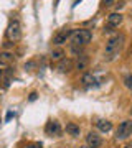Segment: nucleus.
<instances>
[{
	"label": "nucleus",
	"mask_w": 132,
	"mask_h": 148,
	"mask_svg": "<svg viewBox=\"0 0 132 148\" xmlns=\"http://www.w3.org/2000/svg\"><path fill=\"white\" fill-rule=\"evenodd\" d=\"M124 41H126L124 35H114L112 38L107 40V43H106V53H104L107 56V61H112L117 54L121 53L122 46H124Z\"/></svg>",
	"instance_id": "obj_1"
},
{
	"label": "nucleus",
	"mask_w": 132,
	"mask_h": 148,
	"mask_svg": "<svg viewBox=\"0 0 132 148\" xmlns=\"http://www.w3.org/2000/svg\"><path fill=\"white\" fill-rule=\"evenodd\" d=\"M69 40H71L73 46H86L93 40V33L86 28H74V30H71Z\"/></svg>",
	"instance_id": "obj_2"
},
{
	"label": "nucleus",
	"mask_w": 132,
	"mask_h": 148,
	"mask_svg": "<svg viewBox=\"0 0 132 148\" xmlns=\"http://www.w3.org/2000/svg\"><path fill=\"white\" fill-rule=\"evenodd\" d=\"M7 38L13 45H15V41H18L21 38V25L18 20H12L8 23V27H7Z\"/></svg>",
	"instance_id": "obj_3"
},
{
	"label": "nucleus",
	"mask_w": 132,
	"mask_h": 148,
	"mask_svg": "<svg viewBox=\"0 0 132 148\" xmlns=\"http://www.w3.org/2000/svg\"><path fill=\"white\" fill-rule=\"evenodd\" d=\"M132 135V120H124L119 123L116 130V138L117 140H126Z\"/></svg>",
	"instance_id": "obj_4"
},
{
	"label": "nucleus",
	"mask_w": 132,
	"mask_h": 148,
	"mask_svg": "<svg viewBox=\"0 0 132 148\" xmlns=\"http://www.w3.org/2000/svg\"><path fill=\"white\" fill-rule=\"evenodd\" d=\"M45 133L48 137H61V133H63L61 123L58 120H48L45 125Z\"/></svg>",
	"instance_id": "obj_5"
},
{
	"label": "nucleus",
	"mask_w": 132,
	"mask_h": 148,
	"mask_svg": "<svg viewBox=\"0 0 132 148\" xmlns=\"http://www.w3.org/2000/svg\"><path fill=\"white\" fill-rule=\"evenodd\" d=\"M122 20H124V16H122L121 13H117V12L111 13V15L107 16V25H106L104 32H107V33L112 32V28H117L122 23Z\"/></svg>",
	"instance_id": "obj_6"
},
{
	"label": "nucleus",
	"mask_w": 132,
	"mask_h": 148,
	"mask_svg": "<svg viewBox=\"0 0 132 148\" xmlns=\"http://www.w3.org/2000/svg\"><path fill=\"white\" fill-rule=\"evenodd\" d=\"M101 145H102V138H101L96 132H89L88 135H86V147L99 148Z\"/></svg>",
	"instance_id": "obj_7"
},
{
	"label": "nucleus",
	"mask_w": 132,
	"mask_h": 148,
	"mask_svg": "<svg viewBox=\"0 0 132 148\" xmlns=\"http://www.w3.org/2000/svg\"><path fill=\"white\" fill-rule=\"evenodd\" d=\"M73 69H74V63H73V59H69V58H63V59H59V63H58V71H59V73L68 74V73H71Z\"/></svg>",
	"instance_id": "obj_8"
},
{
	"label": "nucleus",
	"mask_w": 132,
	"mask_h": 148,
	"mask_svg": "<svg viewBox=\"0 0 132 148\" xmlns=\"http://www.w3.org/2000/svg\"><path fill=\"white\" fill-rule=\"evenodd\" d=\"M69 35H71V30L56 33V35L53 36V43H55V45H58V46H61V45H64V43L69 40Z\"/></svg>",
	"instance_id": "obj_9"
},
{
	"label": "nucleus",
	"mask_w": 132,
	"mask_h": 148,
	"mask_svg": "<svg viewBox=\"0 0 132 148\" xmlns=\"http://www.w3.org/2000/svg\"><path fill=\"white\" fill-rule=\"evenodd\" d=\"M96 127L99 128V132L107 133V132H111V130H112V122L104 120V119H101V120H97V122H96Z\"/></svg>",
	"instance_id": "obj_10"
},
{
	"label": "nucleus",
	"mask_w": 132,
	"mask_h": 148,
	"mask_svg": "<svg viewBox=\"0 0 132 148\" xmlns=\"http://www.w3.org/2000/svg\"><path fill=\"white\" fill-rule=\"evenodd\" d=\"M13 61H15L13 53H10V51H3V53H0V64L8 66V64H12Z\"/></svg>",
	"instance_id": "obj_11"
},
{
	"label": "nucleus",
	"mask_w": 132,
	"mask_h": 148,
	"mask_svg": "<svg viewBox=\"0 0 132 148\" xmlns=\"http://www.w3.org/2000/svg\"><path fill=\"white\" fill-rule=\"evenodd\" d=\"M66 132H68L71 137H79L81 128H79V125H76V123H73V122H69V123H66Z\"/></svg>",
	"instance_id": "obj_12"
},
{
	"label": "nucleus",
	"mask_w": 132,
	"mask_h": 148,
	"mask_svg": "<svg viewBox=\"0 0 132 148\" xmlns=\"http://www.w3.org/2000/svg\"><path fill=\"white\" fill-rule=\"evenodd\" d=\"M81 82H83L86 87H91V86H94L96 77H94L91 73H86V74H83V79H81Z\"/></svg>",
	"instance_id": "obj_13"
},
{
	"label": "nucleus",
	"mask_w": 132,
	"mask_h": 148,
	"mask_svg": "<svg viewBox=\"0 0 132 148\" xmlns=\"http://www.w3.org/2000/svg\"><path fill=\"white\" fill-rule=\"evenodd\" d=\"M63 56H64L63 49H55V51H51V54H50V58H51L53 61H59V59H63Z\"/></svg>",
	"instance_id": "obj_14"
},
{
	"label": "nucleus",
	"mask_w": 132,
	"mask_h": 148,
	"mask_svg": "<svg viewBox=\"0 0 132 148\" xmlns=\"http://www.w3.org/2000/svg\"><path fill=\"white\" fill-rule=\"evenodd\" d=\"M124 86L129 90H132V74H127L126 77H124Z\"/></svg>",
	"instance_id": "obj_15"
},
{
	"label": "nucleus",
	"mask_w": 132,
	"mask_h": 148,
	"mask_svg": "<svg viewBox=\"0 0 132 148\" xmlns=\"http://www.w3.org/2000/svg\"><path fill=\"white\" fill-rule=\"evenodd\" d=\"M79 58H81V61L78 59V64H76V68H78V69H83V68L86 66V58H84V54H81Z\"/></svg>",
	"instance_id": "obj_16"
},
{
	"label": "nucleus",
	"mask_w": 132,
	"mask_h": 148,
	"mask_svg": "<svg viewBox=\"0 0 132 148\" xmlns=\"http://www.w3.org/2000/svg\"><path fill=\"white\" fill-rule=\"evenodd\" d=\"M21 148H43V145H41V143H35V142H32V143H26V145H23Z\"/></svg>",
	"instance_id": "obj_17"
},
{
	"label": "nucleus",
	"mask_w": 132,
	"mask_h": 148,
	"mask_svg": "<svg viewBox=\"0 0 132 148\" xmlns=\"http://www.w3.org/2000/svg\"><path fill=\"white\" fill-rule=\"evenodd\" d=\"M114 2H116V0H102V3H104L106 7H111V5H114Z\"/></svg>",
	"instance_id": "obj_18"
},
{
	"label": "nucleus",
	"mask_w": 132,
	"mask_h": 148,
	"mask_svg": "<svg viewBox=\"0 0 132 148\" xmlns=\"http://www.w3.org/2000/svg\"><path fill=\"white\" fill-rule=\"evenodd\" d=\"M35 99H37V92H33V94L30 95V101H35Z\"/></svg>",
	"instance_id": "obj_19"
},
{
	"label": "nucleus",
	"mask_w": 132,
	"mask_h": 148,
	"mask_svg": "<svg viewBox=\"0 0 132 148\" xmlns=\"http://www.w3.org/2000/svg\"><path fill=\"white\" fill-rule=\"evenodd\" d=\"M124 148H132V143H127V145H126Z\"/></svg>",
	"instance_id": "obj_20"
},
{
	"label": "nucleus",
	"mask_w": 132,
	"mask_h": 148,
	"mask_svg": "<svg viewBox=\"0 0 132 148\" xmlns=\"http://www.w3.org/2000/svg\"><path fill=\"white\" fill-rule=\"evenodd\" d=\"M81 148H89V147H86V145H84V147H81Z\"/></svg>",
	"instance_id": "obj_21"
},
{
	"label": "nucleus",
	"mask_w": 132,
	"mask_h": 148,
	"mask_svg": "<svg viewBox=\"0 0 132 148\" xmlns=\"http://www.w3.org/2000/svg\"><path fill=\"white\" fill-rule=\"evenodd\" d=\"M0 74H2V69H0Z\"/></svg>",
	"instance_id": "obj_22"
}]
</instances>
